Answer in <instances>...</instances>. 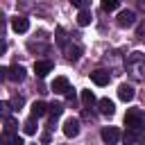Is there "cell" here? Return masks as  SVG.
Returning <instances> with one entry per match:
<instances>
[{"label": "cell", "instance_id": "cell-1", "mask_svg": "<svg viewBox=\"0 0 145 145\" xmlns=\"http://www.w3.org/2000/svg\"><path fill=\"white\" fill-rule=\"evenodd\" d=\"M125 63H127V70L136 79H145V54L143 52H131Z\"/></svg>", "mask_w": 145, "mask_h": 145}, {"label": "cell", "instance_id": "cell-2", "mask_svg": "<svg viewBox=\"0 0 145 145\" xmlns=\"http://www.w3.org/2000/svg\"><path fill=\"white\" fill-rule=\"evenodd\" d=\"M125 125H127V127H143V125H145V113H143V109H127V113H125Z\"/></svg>", "mask_w": 145, "mask_h": 145}, {"label": "cell", "instance_id": "cell-3", "mask_svg": "<svg viewBox=\"0 0 145 145\" xmlns=\"http://www.w3.org/2000/svg\"><path fill=\"white\" fill-rule=\"evenodd\" d=\"M125 143L136 145V143H145V127H127L125 131Z\"/></svg>", "mask_w": 145, "mask_h": 145}, {"label": "cell", "instance_id": "cell-4", "mask_svg": "<svg viewBox=\"0 0 145 145\" xmlns=\"http://www.w3.org/2000/svg\"><path fill=\"white\" fill-rule=\"evenodd\" d=\"M116 23H118V27H134L136 25V14L131 11V9H122L120 14H118V18H116Z\"/></svg>", "mask_w": 145, "mask_h": 145}, {"label": "cell", "instance_id": "cell-5", "mask_svg": "<svg viewBox=\"0 0 145 145\" xmlns=\"http://www.w3.org/2000/svg\"><path fill=\"white\" fill-rule=\"evenodd\" d=\"M25 66H20V63H14V66H9L7 68V79H11V82H23L25 79Z\"/></svg>", "mask_w": 145, "mask_h": 145}, {"label": "cell", "instance_id": "cell-6", "mask_svg": "<svg viewBox=\"0 0 145 145\" xmlns=\"http://www.w3.org/2000/svg\"><path fill=\"white\" fill-rule=\"evenodd\" d=\"M100 136H102V140L109 143V145H113V143L120 140V131H118V127H102Z\"/></svg>", "mask_w": 145, "mask_h": 145}, {"label": "cell", "instance_id": "cell-7", "mask_svg": "<svg viewBox=\"0 0 145 145\" xmlns=\"http://www.w3.org/2000/svg\"><path fill=\"white\" fill-rule=\"evenodd\" d=\"M52 68H54V63L50 61V59H43V61H34V72H36V77H45L48 72H52Z\"/></svg>", "mask_w": 145, "mask_h": 145}, {"label": "cell", "instance_id": "cell-8", "mask_svg": "<svg viewBox=\"0 0 145 145\" xmlns=\"http://www.w3.org/2000/svg\"><path fill=\"white\" fill-rule=\"evenodd\" d=\"M11 29H14L16 34H25V32L29 29V20H27L25 16H14V18H11Z\"/></svg>", "mask_w": 145, "mask_h": 145}, {"label": "cell", "instance_id": "cell-9", "mask_svg": "<svg viewBox=\"0 0 145 145\" xmlns=\"http://www.w3.org/2000/svg\"><path fill=\"white\" fill-rule=\"evenodd\" d=\"M63 134H66L68 138H75V136L79 134V120H77V118H66V122H63Z\"/></svg>", "mask_w": 145, "mask_h": 145}, {"label": "cell", "instance_id": "cell-10", "mask_svg": "<svg viewBox=\"0 0 145 145\" xmlns=\"http://www.w3.org/2000/svg\"><path fill=\"white\" fill-rule=\"evenodd\" d=\"M91 79H93V84H97V86H106L109 79H111V75L100 68V70H93V72H91Z\"/></svg>", "mask_w": 145, "mask_h": 145}, {"label": "cell", "instance_id": "cell-11", "mask_svg": "<svg viewBox=\"0 0 145 145\" xmlns=\"http://www.w3.org/2000/svg\"><path fill=\"white\" fill-rule=\"evenodd\" d=\"M68 88H70V84H68L66 77H57V79L52 82V86H50V91H52V93H59V95H66Z\"/></svg>", "mask_w": 145, "mask_h": 145}, {"label": "cell", "instance_id": "cell-12", "mask_svg": "<svg viewBox=\"0 0 145 145\" xmlns=\"http://www.w3.org/2000/svg\"><path fill=\"white\" fill-rule=\"evenodd\" d=\"M97 109H100L102 116H113V113H116V104H113L109 97H102V100L97 102Z\"/></svg>", "mask_w": 145, "mask_h": 145}, {"label": "cell", "instance_id": "cell-13", "mask_svg": "<svg viewBox=\"0 0 145 145\" xmlns=\"http://www.w3.org/2000/svg\"><path fill=\"white\" fill-rule=\"evenodd\" d=\"M134 95H136V93H134V88H131L129 84H120V86H118V97H120L122 102H131Z\"/></svg>", "mask_w": 145, "mask_h": 145}, {"label": "cell", "instance_id": "cell-14", "mask_svg": "<svg viewBox=\"0 0 145 145\" xmlns=\"http://www.w3.org/2000/svg\"><path fill=\"white\" fill-rule=\"evenodd\" d=\"M63 52H66V59H68V61H77V59L82 57V48H79V45H70V43H68V45L63 48Z\"/></svg>", "mask_w": 145, "mask_h": 145}, {"label": "cell", "instance_id": "cell-15", "mask_svg": "<svg viewBox=\"0 0 145 145\" xmlns=\"http://www.w3.org/2000/svg\"><path fill=\"white\" fill-rule=\"evenodd\" d=\"M61 113H63V104H61V102H52V104H48V116H50V122H54Z\"/></svg>", "mask_w": 145, "mask_h": 145}, {"label": "cell", "instance_id": "cell-16", "mask_svg": "<svg viewBox=\"0 0 145 145\" xmlns=\"http://www.w3.org/2000/svg\"><path fill=\"white\" fill-rule=\"evenodd\" d=\"M91 20H93L91 11H88V9H79V14H77V25H79V27H86V25H91Z\"/></svg>", "mask_w": 145, "mask_h": 145}, {"label": "cell", "instance_id": "cell-17", "mask_svg": "<svg viewBox=\"0 0 145 145\" xmlns=\"http://www.w3.org/2000/svg\"><path fill=\"white\" fill-rule=\"evenodd\" d=\"M32 116H36V118L48 116V104H45V102H34V104H32Z\"/></svg>", "mask_w": 145, "mask_h": 145}, {"label": "cell", "instance_id": "cell-18", "mask_svg": "<svg viewBox=\"0 0 145 145\" xmlns=\"http://www.w3.org/2000/svg\"><path fill=\"white\" fill-rule=\"evenodd\" d=\"M54 41H57V45H61V48L68 45V36H66V29H63V27H57V29H54Z\"/></svg>", "mask_w": 145, "mask_h": 145}, {"label": "cell", "instance_id": "cell-19", "mask_svg": "<svg viewBox=\"0 0 145 145\" xmlns=\"http://www.w3.org/2000/svg\"><path fill=\"white\" fill-rule=\"evenodd\" d=\"M23 131H25L27 136L36 134V116H32V118H27V120H25V125H23Z\"/></svg>", "mask_w": 145, "mask_h": 145}, {"label": "cell", "instance_id": "cell-20", "mask_svg": "<svg viewBox=\"0 0 145 145\" xmlns=\"http://www.w3.org/2000/svg\"><path fill=\"white\" fill-rule=\"evenodd\" d=\"M18 129V122H16V118H5V134H14Z\"/></svg>", "mask_w": 145, "mask_h": 145}, {"label": "cell", "instance_id": "cell-21", "mask_svg": "<svg viewBox=\"0 0 145 145\" xmlns=\"http://www.w3.org/2000/svg\"><path fill=\"white\" fill-rule=\"evenodd\" d=\"M82 102H84V106H93V104H95L93 91H82Z\"/></svg>", "mask_w": 145, "mask_h": 145}, {"label": "cell", "instance_id": "cell-22", "mask_svg": "<svg viewBox=\"0 0 145 145\" xmlns=\"http://www.w3.org/2000/svg\"><path fill=\"white\" fill-rule=\"evenodd\" d=\"M120 7V0H102V9L104 11H116Z\"/></svg>", "mask_w": 145, "mask_h": 145}, {"label": "cell", "instance_id": "cell-23", "mask_svg": "<svg viewBox=\"0 0 145 145\" xmlns=\"http://www.w3.org/2000/svg\"><path fill=\"white\" fill-rule=\"evenodd\" d=\"M11 106H14V104L7 102V100L0 102V113H2V118H9V116H11Z\"/></svg>", "mask_w": 145, "mask_h": 145}, {"label": "cell", "instance_id": "cell-24", "mask_svg": "<svg viewBox=\"0 0 145 145\" xmlns=\"http://www.w3.org/2000/svg\"><path fill=\"white\" fill-rule=\"evenodd\" d=\"M5 140H9L11 145H23V138L18 134H5Z\"/></svg>", "mask_w": 145, "mask_h": 145}, {"label": "cell", "instance_id": "cell-25", "mask_svg": "<svg viewBox=\"0 0 145 145\" xmlns=\"http://www.w3.org/2000/svg\"><path fill=\"white\" fill-rule=\"evenodd\" d=\"M70 5L77 7V9H88L91 7V0H70Z\"/></svg>", "mask_w": 145, "mask_h": 145}, {"label": "cell", "instance_id": "cell-26", "mask_svg": "<svg viewBox=\"0 0 145 145\" xmlns=\"http://www.w3.org/2000/svg\"><path fill=\"white\" fill-rule=\"evenodd\" d=\"M23 102H25V100H23V95H16V97L11 100V104H14V109H20V106H23Z\"/></svg>", "mask_w": 145, "mask_h": 145}, {"label": "cell", "instance_id": "cell-27", "mask_svg": "<svg viewBox=\"0 0 145 145\" xmlns=\"http://www.w3.org/2000/svg\"><path fill=\"white\" fill-rule=\"evenodd\" d=\"M138 5H140V9L145 11V0H138Z\"/></svg>", "mask_w": 145, "mask_h": 145}]
</instances>
